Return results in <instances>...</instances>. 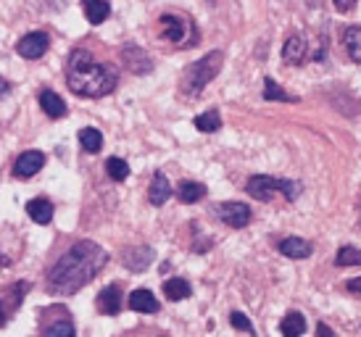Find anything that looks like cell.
I'll return each instance as SVG.
<instances>
[{
	"mask_svg": "<svg viewBox=\"0 0 361 337\" xmlns=\"http://www.w3.org/2000/svg\"><path fill=\"white\" fill-rule=\"evenodd\" d=\"M45 337H77V332H74V324H71L69 319H59V321H53L51 327H48Z\"/></svg>",
	"mask_w": 361,
	"mask_h": 337,
	"instance_id": "obj_28",
	"label": "cell"
},
{
	"mask_svg": "<svg viewBox=\"0 0 361 337\" xmlns=\"http://www.w3.org/2000/svg\"><path fill=\"white\" fill-rule=\"evenodd\" d=\"M98 308H101L106 317H116L121 311V290L119 285H109V288L103 290L101 295H98Z\"/></svg>",
	"mask_w": 361,
	"mask_h": 337,
	"instance_id": "obj_11",
	"label": "cell"
},
{
	"mask_svg": "<svg viewBox=\"0 0 361 337\" xmlns=\"http://www.w3.org/2000/svg\"><path fill=\"white\" fill-rule=\"evenodd\" d=\"M192 124L201 129V132H216V129L221 127V119L216 111H206V114H201V116H195Z\"/></svg>",
	"mask_w": 361,
	"mask_h": 337,
	"instance_id": "obj_27",
	"label": "cell"
},
{
	"mask_svg": "<svg viewBox=\"0 0 361 337\" xmlns=\"http://www.w3.org/2000/svg\"><path fill=\"white\" fill-rule=\"evenodd\" d=\"M264 98H267V100H282V103H293V100H298L295 95L285 92V90H282L274 80L264 82Z\"/></svg>",
	"mask_w": 361,
	"mask_h": 337,
	"instance_id": "obj_24",
	"label": "cell"
},
{
	"mask_svg": "<svg viewBox=\"0 0 361 337\" xmlns=\"http://www.w3.org/2000/svg\"><path fill=\"white\" fill-rule=\"evenodd\" d=\"M148 198H151L153 206H164L166 200L171 198V185L164 171H156L151 182V190H148Z\"/></svg>",
	"mask_w": 361,
	"mask_h": 337,
	"instance_id": "obj_12",
	"label": "cell"
},
{
	"mask_svg": "<svg viewBox=\"0 0 361 337\" xmlns=\"http://www.w3.org/2000/svg\"><path fill=\"white\" fill-rule=\"evenodd\" d=\"M159 21H161V35H164L169 42H174L177 48L195 45V40H198V32H195V27H192V21L185 19V16L164 13Z\"/></svg>",
	"mask_w": 361,
	"mask_h": 337,
	"instance_id": "obj_5",
	"label": "cell"
},
{
	"mask_svg": "<svg viewBox=\"0 0 361 337\" xmlns=\"http://www.w3.org/2000/svg\"><path fill=\"white\" fill-rule=\"evenodd\" d=\"M121 261H124V266L132 269V271H145L148 264L153 261V250L145 248V245H142V248H130V250H124Z\"/></svg>",
	"mask_w": 361,
	"mask_h": 337,
	"instance_id": "obj_10",
	"label": "cell"
},
{
	"mask_svg": "<svg viewBox=\"0 0 361 337\" xmlns=\"http://www.w3.org/2000/svg\"><path fill=\"white\" fill-rule=\"evenodd\" d=\"M48 45H51V40H48L45 32H32V35H27V37H21L19 40L16 53L27 61H37L48 53Z\"/></svg>",
	"mask_w": 361,
	"mask_h": 337,
	"instance_id": "obj_6",
	"label": "cell"
},
{
	"mask_svg": "<svg viewBox=\"0 0 361 337\" xmlns=\"http://www.w3.org/2000/svg\"><path fill=\"white\" fill-rule=\"evenodd\" d=\"M121 61L127 63V69H130L132 74H148V71L153 69L151 56H148L140 45H132V42L121 48Z\"/></svg>",
	"mask_w": 361,
	"mask_h": 337,
	"instance_id": "obj_8",
	"label": "cell"
},
{
	"mask_svg": "<svg viewBox=\"0 0 361 337\" xmlns=\"http://www.w3.org/2000/svg\"><path fill=\"white\" fill-rule=\"evenodd\" d=\"M230 324L235 329H240V332H251V335H253V324L248 321V317H245V314H240V311L230 314Z\"/></svg>",
	"mask_w": 361,
	"mask_h": 337,
	"instance_id": "obj_29",
	"label": "cell"
},
{
	"mask_svg": "<svg viewBox=\"0 0 361 337\" xmlns=\"http://www.w3.org/2000/svg\"><path fill=\"white\" fill-rule=\"evenodd\" d=\"M164 295L169 298V300H185V298L190 295V285L182 277H171L164 282Z\"/></svg>",
	"mask_w": 361,
	"mask_h": 337,
	"instance_id": "obj_22",
	"label": "cell"
},
{
	"mask_svg": "<svg viewBox=\"0 0 361 337\" xmlns=\"http://www.w3.org/2000/svg\"><path fill=\"white\" fill-rule=\"evenodd\" d=\"M82 11H85V16H87L90 24H103V21L109 19L111 6L109 0H82Z\"/></svg>",
	"mask_w": 361,
	"mask_h": 337,
	"instance_id": "obj_15",
	"label": "cell"
},
{
	"mask_svg": "<svg viewBox=\"0 0 361 337\" xmlns=\"http://www.w3.org/2000/svg\"><path fill=\"white\" fill-rule=\"evenodd\" d=\"M221 61H224L221 50H211L209 56H203L201 61H195L192 66H188L185 74H182V92L185 95H201L203 87L219 74Z\"/></svg>",
	"mask_w": 361,
	"mask_h": 337,
	"instance_id": "obj_3",
	"label": "cell"
},
{
	"mask_svg": "<svg viewBox=\"0 0 361 337\" xmlns=\"http://www.w3.org/2000/svg\"><path fill=\"white\" fill-rule=\"evenodd\" d=\"M248 192H251V198L261 200V203L271 200L277 192H282L288 200H295L301 195V185L290 182V179H274L267 177V174H256V177L248 179Z\"/></svg>",
	"mask_w": 361,
	"mask_h": 337,
	"instance_id": "obj_4",
	"label": "cell"
},
{
	"mask_svg": "<svg viewBox=\"0 0 361 337\" xmlns=\"http://www.w3.org/2000/svg\"><path fill=\"white\" fill-rule=\"evenodd\" d=\"M106 261H109V253L98 243L80 240L48 271L45 288H48L51 295H74L87 282H92V279L98 277V271L106 266Z\"/></svg>",
	"mask_w": 361,
	"mask_h": 337,
	"instance_id": "obj_1",
	"label": "cell"
},
{
	"mask_svg": "<svg viewBox=\"0 0 361 337\" xmlns=\"http://www.w3.org/2000/svg\"><path fill=\"white\" fill-rule=\"evenodd\" d=\"M27 214H30V219L37 221V224H51V219H53L51 200H45V198L30 200V203H27Z\"/></svg>",
	"mask_w": 361,
	"mask_h": 337,
	"instance_id": "obj_18",
	"label": "cell"
},
{
	"mask_svg": "<svg viewBox=\"0 0 361 337\" xmlns=\"http://www.w3.org/2000/svg\"><path fill=\"white\" fill-rule=\"evenodd\" d=\"M345 290H348V293H356V295H361V277L359 279H348V282H345Z\"/></svg>",
	"mask_w": 361,
	"mask_h": 337,
	"instance_id": "obj_31",
	"label": "cell"
},
{
	"mask_svg": "<svg viewBox=\"0 0 361 337\" xmlns=\"http://www.w3.org/2000/svg\"><path fill=\"white\" fill-rule=\"evenodd\" d=\"M42 166H45V153H40V150H27V153H21L19 159H16L13 174L19 179H30V177H35Z\"/></svg>",
	"mask_w": 361,
	"mask_h": 337,
	"instance_id": "obj_9",
	"label": "cell"
},
{
	"mask_svg": "<svg viewBox=\"0 0 361 337\" xmlns=\"http://www.w3.org/2000/svg\"><path fill=\"white\" fill-rule=\"evenodd\" d=\"M80 145L87 150V153H98V150L103 148V135L98 132V129H92V127L82 129V132H80Z\"/></svg>",
	"mask_w": 361,
	"mask_h": 337,
	"instance_id": "obj_23",
	"label": "cell"
},
{
	"mask_svg": "<svg viewBox=\"0 0 361 337\" xmlns=\"http://www.w3.org/2000/svg\"><path fill=\"white\" fill-rule=\"evenodd\" d=\"M106 171H109V177L114 182H124V179L130 177V166H127L124 159H109L106 161Z\"/></svg>",
	"mask_w": 361,
	"mask_h": 337,
	"instance_id": "obj_25",
	"label": "cell"
},
{
	"mask_svg": "<svg viewBox=\"0 0 361 337\" xmlns=\"http://www.w3.org/2000/svg\"><path fill=\"white\" fill-rule=\"evenodd\" d=\"M280 332L285 337H301L306 332V319L298 314V311H293L288 317L280 321Z\"/></svg>",
	"mask_w": 361,
	"mask_h": 337,
	"instance_id": "obj_19",
	"label": "cell"
},
{
	"mask_svg": "<svg viewBox=\"0 0 361 337\" xmlns=\"http://www.w3.org/2000/svg\"><path fill=\"white\" fill-rule=\"evenodd\" d=\"M317 337H335V332H332L327 324H319V327H317Z\"/></svg>",
	"mask_w": 361,
	"mask_h": 337,
	"instance_id": "obj_32",
	"label": "cell"
},
{
	"mask_svg": "<svg viewBox=\"0 0 361 337\" xmlns=\"http://www.w3.org/2000/svg\"><path fill=\"white\" fill-rule=\"evenodd\" d=\"M335 264H338V266H361V250L351 248V245H345V248L338 250Z\"/></svg>",
	"mask_w": 361,
	"mask_h": 337,
	"instance_id": "obj_26",
	"label": "cell"
},
{
	"mask_svg": "<svg viewBox=\"0 0 361 337\" xmlns=\"http://www.w3.org/2000/svg\"><path fill=\"white\" fill-rule=\"evenodd\" d=\"M282 59H285V63H293V66L303 63V59H306V42H303V37H298V35L288 37L285 48H282Z\"/></svg>",
	"mask_w": 361,
	"mask_h": 337,
	"instance_id": "obj_14",
	"label": "cell"
},
{
	"mask_svg": "<svg viewBox=\"0 0 361 337\" xmlns=\"http://www.w3.org/2000/svg\"><path fill=\"white\" fill-rule=\"evenodd\" d=\"M6 321H8V311H6V306H3V303H0V327H3V324H6Z\"/></svg>",
	"mask_w": 361,
	"mask_h": 337,
	"instance_id": "obj_33",
	"label": "cell"
},
{
	"mask_svg": "<svg viewBox=\"0 0 361 337\" xmlns=\"http://www.w3.org/2000/svg\"><path fill=\"white\" fill-rule=\"evenodd\" d=\"M40 106L42 111L51 116V119H61V116H66V103L53 92V90H42L40 92Z\"/></svg>",
	"mask_w": 361,
	"mask_h": 337,
	"instance_id": "obj_16",
	"label": "cell"
},
{
	"mask_svg": "<svg viewBox=\"0 0 361 337\" xmlns=\"http://www.w3.org/2000/svg\"><path fill=\"white\" fill-rule=\"evenodd\" d=\"M130 308L137 314H156L159 311V300L153 298L151 290H135L130 295Z\"/></svg>",
	"mask_w": 361,
	"mask_h": 337,
	"instance_id": "obj_13",
	"label": "cell"
},
{
	"mask_svg": "<svg viewBox=\"0 0 361 337\" xmlns=\"http://www.w3.org/2000/svg\"><path fill=\"white\" fill-rule=\"evenodd\" d=\"M127 337H132V335H127ZM153 337H166V335H153Z\"/></svg>",
	"mask_w": 361,
	"mask_h": 337,
	"instance_id": "obj_35",
	"label": "cell"
},
{
	"mask_svg": "<svg viewBox=\"0 0 361 337\" xmlns=\"http://www.w3.org/2000/svg\"><path fill=\"white\" fill-rule=\"evenodd\" d=\"M343 42H345V50H348V59L361 63V27H348L345 35H343Z\"/></svg>",
	"mask_w": 361,
	"mask_h": 337,
	"instance_id": "obj_21",
	"label": "cell"
},
{
	"mask_svg": "<svg viewBox=\"0 0 361 337\" xmlns=\"http://www.w3.org/2000/svg\"><path fill=\"white\" fill-rule=\"evenodd\" d=\"M280 253L288 258H309L311 256V243L301 238H285L280 243Z\"/></svg>",
	"mask_w": 361,
	"mask_h": 337,
	"instance_id": "obj_17",
	"label": "cell"
},
{
	"mask_svg": "<svg viewBox=\"0 0 361 337\" xmlns=\"http://www.w3.org/2000/svg\"><path fill=\"white\" fill-rule=\"evenodd\" d=\"M66 82L71 92L80 98H103L114 92L119 74L114 66L92 59L87 50H74L66 63Z\"/></svg>",
	"mask_w": 361,
	"mask_h": 337,
	"instance_id": "obj_2",
	"label": "cell"
},
{
	"mask_svg": "<svg viewBox=\"0 0 361 337\" xmlns=\"http://www.w3.org/2000/svg\"><path fill=\"white\" fill-rule=\"evenodd\" d=\"M177 198L182 203H198V200L206 198V188H203L201 182H182L180 188H177Z\"/></svg>",
	"mask_w": 361,
	"mask_h": 337,
	"instance_id": "obj_20",
	"label": "cell"
},
{
	"mask_svg": "<svg viewBox=\"0 0 361 337\" xmlns=\"http://www.w3.org/2000/svg\"><path fill=\"white\" fill-rule=\"evenodd\" d=\"M8 264H11L8 258H6V256H0V266H8Z\"/></svg>",
	"mask_w": 361,
	"mask_h": 337,
	"instance_id": "obj_34",
	"label": "cell"
},
{
	"mask_svg": "<svg viewBox=\"0 0 361 337\" xmlns=\"http://www.w3.org/2000/svg\"><path fill=\"white\" fill-rule=\"evenodd\" d=\"M332 6H335V11L345 13V11H351L356 6V0H332Z\"/></svg>",
	"mask_w": 361,
	"mask_h": 337,
	"instance_id": "obj_30",
	"label": "cell"
},
{
	"mask_svg": "<svg viewBox=\"0 0 361 337\" xmlns=\"http://www.w3.org/2000/svg\"><path fill=\"white\" fill-rule=\"evenodd\" d=\"M216 216L232 229H243L248 227V221H251V209L245 206V203H221L219 209H216Z\"/></svg>",
	"mask_w": 361,
	"mask_h": 337,
	"instance_id": "obj_7",
	"label": "cell"
}]
</instances>
